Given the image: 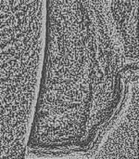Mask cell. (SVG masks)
I'll return each mask as SVG.
<instances>
[{"mask_svg": "<svg viewBox=\"0 0 139 159\" xmlns=\"http://www.w3.org/2000/svg\"><path fill=\"white\" fill-rule=\"evenodd\" d=\"M83 157L138 158V72L131 75L128 90L119 111Z\"/></svg>", "mask_w": 139, "mask_h": 159, "instance_id": "7a4b0ae2", "label": "cell"}, {"mask_svg": "<svg viewBox=\"0 0 139 159\" xmlns=\"http://www.w3.org/2000/svg\"><path fill=\"white\" fill-rule=\"evenodd\" d=\"M136 72L102 0H46L43 68L26 156L85 155L124 103Z\"/></svg>", "mask_w": 139, "mask_h": 159, "instance_id": "6da1fadb", "label": "cell"}, {"mask_svg": "<svg viewBox=\"0 0 139 159\" xmlns=\"http://www.w3.org/2000/svg\"><path fill=\"white\" fill-rule=\"evenodd\" d=\"M121 39L127 63L138 62V0H102Z\"/></svg>", "mask_w": 139, "mask_h": 159, "instance_id": "3957f363", "label": "cell"}]
</instances>
